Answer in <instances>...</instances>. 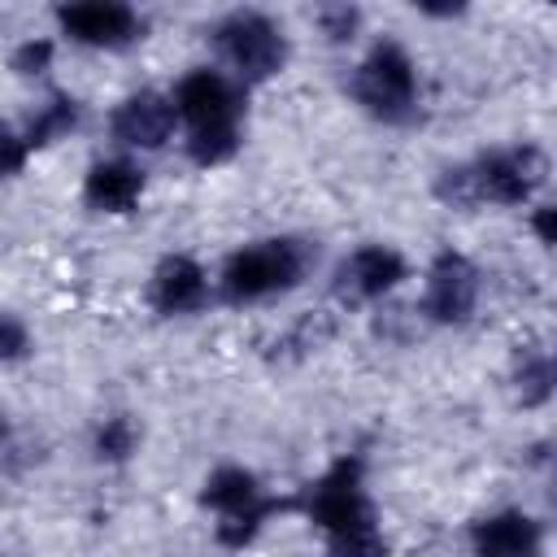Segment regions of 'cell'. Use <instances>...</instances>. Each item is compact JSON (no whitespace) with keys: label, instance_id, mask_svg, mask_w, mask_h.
<instances>
[{"label":"cell","instance_id":"4fadbf2b","mask_svg":"<svg viewBox=\"0 0 557 557\" xmlns=\"http://www.w3.org/2000/svg\"><path fill=\"white\" fill-rule=\"evenodd\" d=\"M209 296V283H205V270L191 261V257H165L152 274V305L161 313H196Z\"/></svg>","mask_w":557,"mask_h":557},{"label":"cell","instance_id":"5b68a950","mask_svg":"<svg viewBox=\"0 0 557 557\" xmlns=\"http://www.w3.org/2000/svg\"><path fill=\"white\" fill-rule=\"evenodd\" d=\"M213 44H218V52L231 61V70L244 83H261V78L278 74L283 61H287L283 30L265 13H252V9H239V13L222 17L213 26Z\"/></svg>","mask_w":557,"mask_h":557},{"label":"cell","instance_id":"7a4b0ae2","mask_svg":"<svg viewBox=\"0 0 557 557\" xmlns=\"http://www.w3.org/2000/svg\"><path fill=\"white\" fill-rule=\"evenodd\" d=\"M309 265H313V248L305 239H287V235L261 239L226 257L218 287L231 305H244V300H261V296L296 287L309 274Z\"/></svg>","mask_w":557,"mask_h":557},{"label":"cell","instance_id":"44dd1931","mask_svg":"<svg viewBox=\"0 0 557 557\" xmlns=\"http://www.w3.org/2000/svg\"><path fill=\"white\" fill-rule=\"evenodd\" d=\"M26 139L22 135H13L4 122H0V178H9V174H17L22 165H26Z\"/></svg>","mask_w":557,"mask_h":557},{"label":"cell","instance_id":"6da1fadb","mask_svg":"<svg viewBox=\"0 0 557 557\" xmlns=\"http://www.w3.org/2000/svg\"><path fill=\"white\" fill-rule=\"evenodd\" d=\"M544 152L522 144V148H509V152H487L479 157L474 165H457V170H444L440 178V196L448 205H522L540 183H544Z\"/></svg>","mask_w":557,"mask_h":557},{"label":"cell","instance_id":"ffe728a7","mask_svg":"<svg viewBox=\"0 0 557 557\" xmlns=\"http://www.w3.org/2000/svg\"><path fill=\"white\" fill-rule=\"evenodd\" d=\"M48 61H52V44L48 39H26L13 52V70L17 74H39V70H48Z\"/></svg>","mask_w":557,"mask_h":557},{"label":"cell","instance_id":"7c38bea8","mask_svg":"<svg viewBox=\"0 0 557 557\" xmlns=\"http://www.w3.org/2000/svg\"><path fill=\"white\" fill-rule=\"evenodd\" d=\"M470 544H474V557H540L544 531H540L535 518H527L518 509H505V513H492V518L474 522Z\"/></svg>","mask_w":557,"mask_h":557},{"label":"cell","instance_id":"9c48e42d","mask_svg":"<svg viewBox=\"0 0 557 557\" xmlns=\"http://www.w3.org/2000/svg\"><path fill=\"white\" fill-rule=\"evenodd\" d=\"M479 300V270L461 252H440L426 274L422 313L431 322H466Z\"/></svg>","mask_w":557,"mask_h":557},{"label":"cell","instance_id":"d6986e66","mask_svg":"<svg viewBox=\"0 0 557 557\" xmlns=\"http://www.w3.org/2000/svg\"><path fill=\"white\" fill-rule=\"evenodd\" d=\"M318 22H322V35H326V39L344 44V39H352V30L361 26V13L348 9V4H331V9L318 13Z\"/></svg>","mask_w":557,"mask_h":557},{"label":"cell","instance_id":"7402d4cb","mask_svg":"<svg viewBox=\"0 0 557 557\" xmlns=\"http://www.w3.org/2000/svg\"><path fill=\"white\" fill-rule=\"evenodd\" d=\"M26 326L17 322V318H9V313H0V361H13V357H22L26 352Z\"/></svg>","mask_w":557,"mask_h":557},{"label":"cell","instance_id":"5bb4252c","mask_svg":"<svg viewBox=\"0 0 557 557\" xmlns=\"http://www.w3.org/2000/svg\"><path fill=\"white\" fill-rule=\"evenodd\" d=\"M139 191H144V174L131 161H100V165L87 170V183H83V200L100 213L135 209Z\"/></svg>","mask_w":557,"mask_h":557},{"label":"cell","instance_id":"52a82bcc","mask_svg":"<svg viewBox=\"0 0 557 557\" xmlns=\"http://www.w3.org/2000/svg\"><path fill=\"white\" fill-rule=\"evenodd\" d=\"M174 113L191 126V131H209V126H239V91L222 70H191L178 78L174 96H170Z\"/></svg>","mask_w":557,"mask_h":557},{"label":"cell","instance_id":"e0dca14e","mask_svg":"<svg viewBox=\"0 0 557 557\" xmlns=\"http://www.w3.org/2000/svg\"><path fill=\"white\" fill-rule=\"evenodd\" d=\"M518 392H522V405H544L548 400V392H553V361H548V352L522 357V366H518Z\"/></svg>","mask_w":557,"mask_h":557},{"label":"cell","instance_id":"603a6c76","mask_svg":"<svg viewBox=\"0 0 557 557\" xmlns=\"http://www.w3.org/2000/svg\"><path fill=\"white\" fill-rule=\"evenodd\" d=\"M535 235H540V244H553V226H548V209H540V213H535Z\"/></svg>","mask_w":557,"mask_h":557},{"label":"cell","instance_id":"9a60e30c","mask_svg":"<svg viewBox=\"0 0 557 557\" xmlns=\"http://www.w3.org/2000/svg\"><path fill=\"white\" fill-rule=\"evenodd\" d=\"M74 122H78V104H74L70 96H52V100L35 113V122H30V131H26L22 139H26V148H39V144H52V139H61V135H70Z\"/></svg>","mask_w":557,"mask_h":557},{"label":"cell","instance_id":"ba28073f","mask_svg":"<svg viewBox=\"0 0 557 557\" xmlns=\"http://www.w3.org/2000/svg\"><path fill=\"white\" fill-rule=\"evenodd\" d=\"M61 30L78 44L91 48H126L144 35V17L131 4H113V0H91V4H65L57 13Z\"/></svg>","mask_w":557,"mask_h":557},{"label":"cell","instance_id":"ac0fdd59","mask_svg":"<svg viewBox=\"0 0 557 557\" xmlns=\"http://www.w3.org/2000/svg\"><path fill=\"white\" fill-rule=\"evenodd\" d=\"M135 422L131 418H109L100 431H96V457L100 461H126L135 453Z\"/></svg>","mask_w":557,"mask_h":557},{"label":"cell","instance_id":"8992f818","mask_svg":"<svg viewBox=\"0 0 557 557\" xmlns=\"http://www.w3.org/2000/svg\"><path fill=\"white\" fill-rule=\"evenodd\" d=\"M200 500H205L209 509L222 513L218 535H222V544H231V548L248 544V540L261 531V522L270 518V509H274V500H261L257 479H252L248 470H239V466H222V470H213V474L205 479Z\"/></svg>","mask_w":557,"mask_h":557},{"label":"cell","instance_id":"8fae6325","mask_svg":"<svg viewBox=\"0 0 557 557\" xmlns=\"http://www.w3.org/2000/svg\"><path fill=\"white\" fill-rule=\"evenodd\" d=\"M405 278V257L396 248L383 244H366L357 252H348L335 270V292L352 296V300H374L383 292H392Z\"/></svg>","mask_w":557,"mask_h":557},{"label":"cell","instance_id":"2e32d148","mask_svg":"<svg viewBox=\"0 0 557 557\" xmlns=\"http://www.w3.org/2000/svg\"><path fill=\"white\" fill-rule=\"evenodd\" d=\"M239 148V126H209V131H191L187 139V157L196 165H222L231 161Z\"/></svg>","mask_w":557,"mask_h":557},{"label":"cell","instance_id":"30bf717a","mask_svg":"<svg viewBox=\"0 0 557 557\" xmlns=\"http://www.w3.org/2000/svg\"><path fill=\"white\" fill-rule=\"evenodd\" d=\"M174 122H178V113H174V104H170L165 96L139 91V96H131V100H122V104L113 109L109 131H113V139H117L122 148H144V152H152V148H161V144L174 135Z\"/></svg>","mask_w":557,"mask_h":557},{"label":"cell","instance_id":"277c9868","mask_svg":"<svg viewBox=\"0 0 557 557\" xmlns=\"http://www.w3.org/2000/svg\"><path fill=\"white\" fill-rule=\"evenodd\" d=\"M305 513L331 535V544L379 531L374 527V509L370 496L361 487V457H344L335 461L309 492H305Z\"/></svg>","mask_w":557,"mask_h":557},{"label":"cell","instance_id":"3957f363","mask_svg":"<svg viewBox=\"0 0 557 557\" xmlns=\"http://www.w3.org/2000/svg\"><path fill=\"white\" fill-rule=\"evenodd\" d=\"M348 87H352L357 104L383 122H409L418 109V70H413L409 52L392 39L370 48V57L357 65Z\"/></svg>","mask_w":557,"mask_h":557}]
</instances>
